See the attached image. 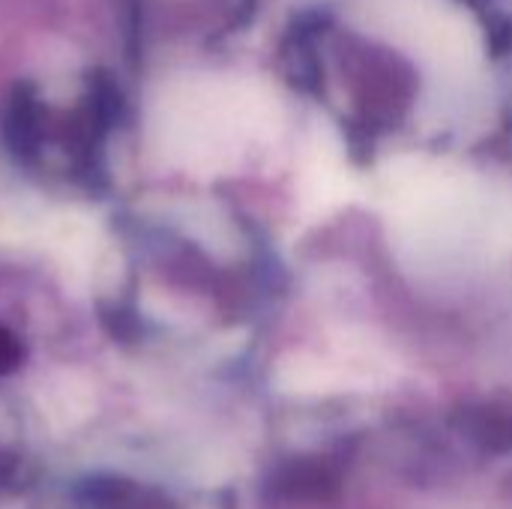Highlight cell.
Listing matches in <instances>:
<instances>
[{
    "mask_svg": "<svg viewBox=\"0 0 512 509\" xmlns=\"http://www.w3.org/2000/svg\"><path fill=\"white\" fill-rule=\"evenodd\" d=\"M459 432L474 441L483 453L512 450V414L501 408H465L456 417Z\"/></svg>",
    "mask_w": 512,
    "mask_h": 509,
    "instance_id": "obj_2",
    "label": "cell"
},
{
    "mask_svg": "<svg viewBox=\"0 0 512 509\" xmlns=\"http://www.w3.org/2000/svg\"><path fill=\"white\" fill-rule=\"evenodd\" d=\"M369 27L438 69H471L483 57L480 30L450 0H369Z\"/></svg>",
    "mask_w": 512,
    "mask_h": 509,
    "instance_id": "obj_1",
    "label": "cell"
},
{
    "mask_svg": "<svg viewBox=\"0 0 512 509\" xmlns=\"http://www.w3.org/2000/svg\"><path fill=\"white\" fill-rule=\"evenodd\" d=\"M21 363V342L0 324V375L12 372Z\"/></svg>",
    "mask_w": 512,
    "mask_h": 509,
    "instance_id": "obj_4",
    "label": "cell"
},
{
    "mask_svg": "<svg viewBox=\"0 0 512 509\" xmlns=\"http://www.w3.org/2000/svg\"><path fill=\"white\" fill-rule=\"evenodd\" d=\"M282 486L291 492V495H300V498H327L336 492V474L333 468L321 465V462H300V465H291L282 477Z\"/></svg>",
    "mask_w": 512,
    "mask_h": 509,
    "instance_id": "obj_3",
    "label": "cell"
}]
</instances>
